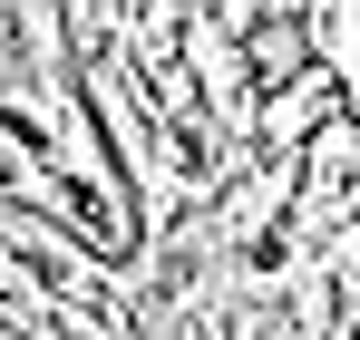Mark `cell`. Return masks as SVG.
<instances>
[{
    "instance_id": "1",
    "label": "cell",
    "mask_w": 360,
    "mask_h": 340,
    "mask_svg": "<svg viewBox=\"0 0 360 340\" xmlns=\"http://www.w3.org/2000/svg\"><path fill=\"white\" fill-rule=\"evenodd\" d=\"M243 49H253V78H263V88H292L302 58H311V30H302L292 10H273V20H253V30H243Z\"/></svg>"
}]
</instances>
